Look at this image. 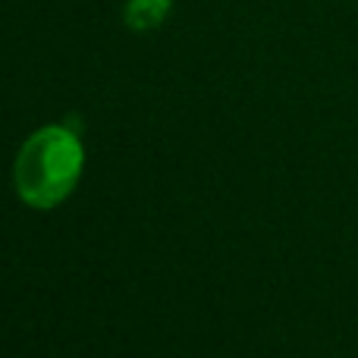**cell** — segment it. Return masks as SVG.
I'll use <instances>...</instances> for the list:
<instances>
[{"label":"cell","instance_id":"obj_1","mask_svg":"<svg viewBox=\"0 0 358 358\" xmlns=\"http://www.w3.org/2000/svg\"><path fill=\"white\" fill-rule=\"evenodd\" d=\"M82 173V145L63 126H44L25 138L13 167V182L25 204L54 208L76 189Z\"/></svg>","mask_w":358,"mask_h":358},{"label":"cell","instance_id":"obj_2","mask_svg":"<svg viewBox=\"0 0 358 358\" xmlns=\"http://www.w3.org/2000/svg\"><path fill=\"white\" fill-rule=\"evenodd\" d=\"M167 13H170V0H129V6H126V22L136 31H145V29L161 25Z\"/></svg>","mask_w":358,"mask_h":358}]
</instances>
